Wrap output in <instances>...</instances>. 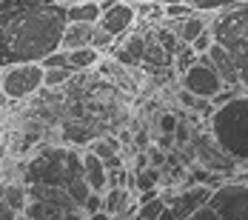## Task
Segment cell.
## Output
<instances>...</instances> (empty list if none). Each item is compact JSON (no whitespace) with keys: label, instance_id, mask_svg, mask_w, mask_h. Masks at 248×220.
<instances>
[{"label":"cell","instance_id":"1","mask_svg":"<svg viewBox=\"0 0 248 220\" xmlns=\"http://www.w3.org/2000/svg\"><path fill=\"white\" fill-rule=\"evenodd\" d=\"M66 6L54 0H3L0 3V69L43 63L60 51Z\"/></svg>","mask_w":248,"mask_h":220},{"label":"cell","instance_id":"2","mask_svg":"<svg viewBox=\"0 0 248 220\" xmlns=\"http://www.w3.org/2000/svg\"><path fill=\"white\" fill-rule=\"evenodd\" d=\"M23 180L26 186H54L63 189L66 195L83 209L86 197L92 195L83 169H80V152L75 146H51L40 154H34L29 163H23Z\"/></svg>","mask_w":248,"mask_h":220},{"label":"cell","instance_id":"3","mask_svg":"<svg viewBox=\"0 0 248 220\" xmlns=\"http://www.w3.org/2000/svg\"><path fill=\"white\" fill-rule=\"evenodd\" d=\"M208 137L225 157L248 169V95L231 98L225 106L211 112Z\"/></svg>","mask_w":248,"mask_h":220},{"label":"cell","instance_id":"4","mask_svg":"<svg viewBox=\"0 0 248 220\" xmlns=\"http://www.w3.org/2000/svg\"><path fill=\"white\" fill-rule=\"evenodd\" d=\"M208 32H211V40L228 51L237 69V77H240V86L248 95V3H240L228 12H220L217 17H211Z\"/></svg>","mask_w":248,"mask_h":220},{"label":"cell","instance_id":"5","mask_svg":"<svg viewBox=\"0 0 248 220\" xmlns=\"http://www.w3.org/2000/svg\"><path fill=\"white\" fill-rule=\"evenodd\" d=\"M29 203H26L23 220H86V212L77 206L63 189L54 186H26Z\"/></svg>","mask_w":248,"mask_h":220},{"label":"cell","instance_id":"6","mask_svg":"<svg viewBox=\"0 0 248 220\" xmlns=\"http://www.w3.org/2000/svg\"><path fill=\"white\" fill-rule=\"evenodd\" d=\"M43 89V66L40 63H23L3 69L0 74V95L6 100H26Z\"/></svg>","mask_w":248,"mask_h":220},{"label":"cell","instance_id":"7","mask_svg":"<svg viewBox=\"0 0 248 220\" xmlns=\"http://www.w3.org/2000/svg\"><path fill=\"white\" fill-rule=\"evenodd\" d=\"M180 86H183V92H188L197 100H214L225 89V83L220 80V74L214 72V66L208 63L205 54H197L194 66L180 74Z\"/></svg>","mask_w":248,"mask_h":220},{"label":"cell","instance_id":"8","mask_svg":"<svg viewBox=\"0 0 248 220\" xmlns=\"http://www.w3.org/2000/svg\"><path fill=\"white\" fill-rule=\"evenodd\" d=\"M208 209L220 220H248V186L223 180L208 197Z\"/></svg>","mask_w":248,"mask_h":220},{"label":"cell","instance_id":"9","mask_svg":"<svg viewBox=\"0 0 248 220\" xmlns=\"http://www.w3.org/2000/svg\"><path fill=\"white\" fill-rule=\"evenodd\" d=\"M211 192H214L211 186H180V189H174L169 195H160V197H163V203L169 206V212L174 218L186 220V218H191L197 209L208 206Z\"/></svg>","mask_w":248,"mask_h":220},{"label":"cell","instance_id":"10","mask_svg":"<svg viewBox=\"0 0 248 220\" xmlns=\"http://www.w3.org/2000/svg\"><path fill=\"white\" fill-rule=\"evenodd\" d=\"M191 143H194V152H197V166L205 171H211V174H217L220 180H228L234 171L240 169L231 157H225L220 149L214 146V140L208 137V135H202V137H191Z\"/></svg>","mask_w":248,"mask_h":220},{"label":"cell","instance_id":"11","mask_svg":"<svg viewBox=\"0 0 248 220\" xmlns=\"http://www.w3.org/2000/svg\"><path fill=\"white\" fill-rule=\"evenodd\" d=\"M80 169H83V180H86L89 192H94V195H106L108 192V169L89 149L80 154Z\"/></svg>","mask_w":248,"mask_h":220},{"label":"cell","instance_id":"12","mask_svg":"<svg viewBox=\"0 0 248 220\" xmlns=\"http://www.w3.org/2000/svg\"><path fill=\"white\" fill-rule=\"evenodd\" d=\"M134 6H125V3H120V6H114V9H108V12H103L100 15V20L97 26L100 29H106L114 40L117 37H123L125 32L131 29V23H134Z\"/></svg>","mask_w":248,"mask_h":220},{"label":"cell","instance_id":"13","mask_svg":"<svg viewBox=\"0 0 248 220\" xmlns=\"http://www.w3.org/2000/svg\"><path fill=\"white\" fill-rule=\"evenodd\" d=\"M208 23H211V17H205V15H200V12H194V15L186 17V20H169V26H171V32H174V37H177L180 46H191L200 34L208 29Z\"/></svg>","mask_w":248,"mask_h":220},{"label":"cell","instance_id":"14","mask_svg":"<svg viewBox=\"0 0 248 220\" xmlns=\"http://www.w3.org/2000/svg\"><path fill=\"white\" fill-rule=\"evenodd\" d=\"M205 57H208V63L214 66V72L220 74V80L225 83V89H243V86H240V77H237V69H234V63H231V57H228V51H225L223 46L211 43V49L205 51Z\"/></svg>","mask_w":248,"mask_h":220},{"label":"cell","instance_id":"15","mask_svg":"<svg viewBox=\"0 0 248 220\" xmlns=\"http://www.w3.org/2000/svg\"><path fill=\"white\" fill-rule=\"evenodd\" d=\"M92 32H94V26H89V23H66L63 37H60V51L86 49L92 43Z\"/></svg>","mask_w":248,"mask_h":220},{"label":"cell","instance_id":"16","mask_svg":"<svg viewBox=\"0 0 248 220\" xmlns=\"http://www.w3.org/2000/svg\"><path fill=\"white\" fill-rule=\"evenodd\" d=\"M0 200H6L17 215H23L26 203H29V189H26L23 180H9V183H0Z\"/></svg>","mask_w":248,"mask_h":220},{"label":"cell","instance_id":"17","mask_svg":"<svg viewBox=\"0 0 248 220\" xmlns=\"http://www.w3.org/2000/svg\"><path fill=\"white\" fill-rule=\"evenodd\" d=\"M100 6L97 3H77V6H66V23H89L94 26L100 20Z\"/></svg>","mask_w":248,"mask_h":220},{"label":"cell","instance_id":"18","mask_svg":"<svg viewBox=\"0 0 248 220\" xmlns=\"http://www.w3.org/2000/svg\"><path fill=\"white\" fill-rule=\"evenodd\" d=\"M97 63H100V51H94L92 46L66 51V66H69L72 72H86V69H92V66H97Z\"/></svg>","mask_w":248,"mask_h":220},{"label":"cell","instance_id":"19","mask_svg":"<svg viewBox=\"0 0 248 220\" xmlns=\"http://www.w3.org/2000/svg\"><path fill=\"white\" fill-rule=\"evenodd\" d=\"M191 12H200V15H211V12H228V9H234V6H240V3H248V0H183Z\"/></svg>","mask_w":248,"mask_h":220},{"label":"cell","instance_id":"20","mask_svg":"<svg viewBox=\"0 0 248 220\" xmlns=\"http://www.w3.org/2000/svg\"><path fill=\"white\" fill-rule=\"evenodd\" d=\"M160 183V169H143V171H137L134 174V192L140 195V192H154V189H160L157 186Z\"/></svg>","mask_w":248,"mask_h":220},{"label":"cell","instance_id":"21","mask_svg":"<svg viewBox=\"0 0 248 220\" xmlns=\"http://www.w3.org/2000/svg\"><path fill=\"white\" fill-rule=\"evenodd\" d=\"M166 212V203H163V197H154L149 203H143V206H137V212H134V220H160V215Z\"/></svg>","mask_w":248,"mask_h":220},{"label":"cell","instance_id":"22","mask_svg":"<svg viewBox=\"0 0 248 220\" xmlns=\"http://www.w3.org/2000/svg\"><path fill=\"white\" fill-rule=\"evenodd\" d=\"M89 152H92L94 157H100L103 163H108L111 157H117V140H114V137H106V140H94V143L89 146Z\"/></svg>","mask_w":248,"mask_h":220},{"label":"cell","instance_id":"23","mask_svg":"<svg viewBox=\"0 0 248 220\" xmlns=\"http://www.w3.org/2000/svg\"><path fill=\"white\" fill-rule=\"evenodd\" d=\"M194 60H197V54L191 51V46H177V51H174V72L177 74L188 72L194 66Z\"/></svg>","mask_w":248,"mask_h":220},{"label":"cell","instance_id":"24","mask_svg":"<svg viewBox=\"0 0 248 220\" xmlns=\"http://www.w3.org/2000/svg\"><path fill=\"white\" fill-rule=\"evenodd\" d=\"M75 77V72L66 66V69H46L43 72V86L46 89H54V86H63V83H69Z\"/></svg>","mask_w":248,"mask_h":220},{"label":"cell","instance_id":"25","mask_svg":"<svg viewBox=\"0 0 248 220\" xmlns=\"http://www.w3.org/2000/svg\"><path fill=\"white\" fill-rule=\"evenodd\" d=\"M146 46H149V40H146L143 34H131V37L125 40L123 51L128 54V57H134L137 63H143V54H146Z\"/></svg>","mask_w":248,"mask_h":220},{"label":"cell","instance_id":"26","mask_svg":"<svg viewBox=\"0 0 248 220\" xmlns=\"http://www.w3.org/2000/svg\"><path fill=\"white\" fill-rule=\"evenodd\" d=\"M94 51H106L108 46H114V37L106 32V29H100L97 23H94V32H92V43H89Z\"/></svg>","mask_w":248,"mask_h":220},{"label":"cell","instance_id":"27","mask_svg":"<svg viewBox=\"0 0 248 220\" xmlns=\"http://www.w3.org/2000/svg\"><path fill=\"white\" fill-rule=\"evenodd\" d=\"M143 63H157V66H160V63H171V54H169V51L163 49L160 43H157V46H146Z\"/></svg>","mask_w":248,"mask_h":220},{"label":"cell","instance_id":"28","mask_svg":"<svg viewBox=\"0 0 248 220\" xmlns=\"http://www.w3.org/2000/svg\"><path fill=\"white\" fill-rule=\"evenodd\" d=\"M163 15H166L169 20H186V17H191L194 12H191L186 3H169V6H163Z\"/></svg>","mask_w":248,"mask_h":220},{"label":"cell","instance_id":"29","mask_svg":"<svg viewBox=\"0 0 248 220\" xmlns=\"http://www.w3.org/2000/svg\"><path fill=\"white\" fill-rule=\"evenodd\" d=\"M157 120H160V132H163V135L169 137V135H174V129H177V123H180V118H177L174 112H163V115H160Z\"/></svg>","mask_w":248,"mask_h":220},{"label":"cell","instance_id":"30","mask_svg":"<svg viewBox=\"0 0 248 220\" xmlns=\"http://www.w3.org/2000/svg\"><path fill=\"white\" fill-rule=\"evenodd\" d=\"M40 66H43V72H46V69H66V51H54V54H49Z\"/></svg>","mask_w":248,"mask_h":220},{"label":"cell","instance_id":"31","mask_svg":"<svg viewBox=\"0 0 248 220\" xmlns=\"http://www.w3.org/2000/svg\"><path fill=\"white\" fill-rule=\"evenodd\" d=\"M211 43H214V40H211V32H208V29H205V32H202V34H200L197 40H194V43H191V51H194V54H205V51L211 49Z\"/></svg>","mask_w":248,"mask_h":220},{"label":"cell","instance_id":"32","mask_svg":"<svg viewBox=\"0 0 248 220\" xmlns=\"http://www.w3.org/2000/svg\"><path fill=\"white\" fill-rule=\"evenodd\" d=\"M83 212L86 215H97V212H103V195H92L86 197V203H83Z\"/></svg>","mask_w":248,"mask_h":220},{"label":"cell","instance_id":"33","mask_svg":"<svg viewBox=\"0 0 248 220\" xmlns=\"http://www.w3.org/2000/svg\"><path fill=\"white\" fill-rule=\"evenodd\" d=\"M174 137H177V143H191V129H188V123H177V129H174Z\"/></svg>","mask_w":248,"mask_h":220},{"label":"cell","instance_id":"34","mask_svg":"<svg viewBox=\"0 0 248 220\" xmlns=\"http://www.w3.org/2000/svg\"><path fill=\"white\" fill-rule=\"evenodd\" d=\"M186 220H220V218H217V215H214V212H211L208 206H202V209H197V212H194L191 218H186Z\"/></svg>","mask_w":248,"mask_h":220},{"label":"cell","instance_id":"35","mask_svg":"<svg viewBox=\"0 0 248 220\" xmlns=\"http://www.w3.org/2000/svg\"><path fill=\"white\" fill-rule=\"evenodd\" d=\"M17 218H20V215H17L6 200H0V220H17Z\"/></svg>","mask_w":248,"mask_h":220},{"label":"cell","instance_id":"36","mask_svg":"<svg viewBox=\"0 0 248 220\" xmlns=\"http://www.w3.org/2000/svg\"><path fill=\"white\" fill-rule=\"evenodd\" d=\"M228 180H231V183H240V186H248V169H237Z\"/></svg>","mask_w":248,"mask_h":220},{"label":"cell","instance_id":"37","mask_svg":"<svg viewBox=\"0 0 248 220\" xmlns=\"http://www.w3.org/2000/svg\"><path fill=\"white\" fill-rule=\"evenodd\" d=\"M114 57H117V60H120V63H123V66H140V63H137V60H134V57H128V54H125L123 49H120V51H114Z\"/></svg>","mask_w":248,"mask_h":220},{"label":"cell","instance_id":"38","mask_svg":"<svg viewBox=\"0 0 248 220\" xmlns=\"http://www.w3.org/2000/svg\"><path fill=\"white\" fill-rule=\"evenodd\" d=\"M60 6H77V3H97V0H54Z\"/></svg>","mask_w":248,"mask_h":220},{"label":"cell","instance_id":"39","mask_svg":"<svg viewBox=\"0 0 248 220\" xmlns=\"http://www.w3.org/2000/svg\"><path fill=\"white\" fill-rule=\"evenodd\" d=\"M125 6H140V0H123Z\"/></svg>","mask_w":248,"mask_h":220},{"label":"cell","instance_id":"40","mask_svg":"<svg viewBox=\"0 0 248 220\" xmlns=\"http://www.w3.org/2000/svg\"><path fill=\"white\" fill-rule=\"evenodd\" d=\"M17 220H23V218H17Z\"/></svg>","mask_w":248,"mask_h":220}]
</instances>
